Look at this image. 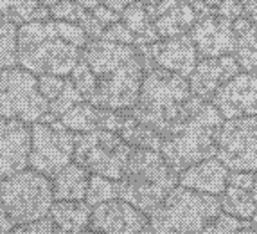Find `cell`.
<instances>
[{"label": "cell", "instance_id": "1", "mask_svg": "<svg viewBox=\"0 0 257 234\" xmlns=\"http://www.w3.org/2000/svg\"><path fill=\"white\" fill-rule=\"evenodd\" d=\"M81 58L97 76V89L88 103L108 110H132L137 105L146 76L139 47L104 38L90 40Z\"/></svg>", "mask_w": 257, "mask_h": 234}, {"label": "cell", "instance_id": "2", "mask_svg": "<svg viewBox=\"0 0 257 234\" xmlns=\"http://www.w3.org/2000/svg\"><path fill=\"white\" fill-rule=\"evenodd\" d=\"M90 42L81 26L54 18L26 22L18 27V63L36 76H70Z\"/></svg>", "mask_w": 257, "mask_h": 234}, {"label": "cell", "instance_id": "3", "mask_svg": "<svg viewBox=\"0 0 257 234\" xmlns=\"http://www.w3.org/2000/svg\"><path fill=\"white\" fill-rule=\"evenodd\" d=\"M225 117L212 103L198 98L180 123L162 135L160 153L180 175L189 166L216 157L218 139Z\"/></svg>", "mask_w": 257, "mask_h": 234}, {"label": "cell", "instance_id": "4", "mask_svg": "<svg viewBox=\"0 0 257 234\" xmlns=\"http://www.w3.org/2000/svg\"><path fill=\"white\" fill-rule=\"evenodd\" d=\"M196 99L191 92L189 77L151 65L146 68L137 105L130 112L135 119L166 135L184 119Z\"/></svg>", "mask_w": 257, "mask_h": 234}, {"label": "cell", "instance_id": "5", "mask_svg": "<svg viewBox=\"0 0 257 234\" xmlns=\"http://www.w3.org/2000/svg\"><path fill=\"white\" fill-rule=\"evenodd\" d=\"M178 184V173L157 149L133 148L122 179L119 198L133 204L150 216Z\"/></svg>", "mask_w": 257, "mask_h": 234}, {"label": "cell", "instance_id": "6", "mask_svg": "<svg viewBox=\"0 0 257 234\" xmlns=\"http://www.w3.org/2000/svg\"><path fill=\"white\" fill-rule=\"evenodd\" d=\"M219 213V196L178 184L150 214V223L153 234H200Z\"/></svg>", "mask_w": 257, "mask_h": 234}, {"label": "cell", "instance_id": "7", "mask_svg": "<svg viewBox=\"0 0 257 234\" xmlns=\"http://www.w3.org/2000/svg\"><path fill=\"white\" fill-rule=\"evenodd\" d=\"M0 200L17 227L35 223L51 213L54 204L52 180L27 168L0 182Z\"/></svg>", "mask_w": 257, "mask_h": 234}, {"label": "cell", "instance_id": "8", "mask_svg": "<svg viewBox=\"0 0 257 234\" xmlns=\"http://www.w3.org/2000/svg\"><path fill=\"white\" fill-rule=\"evenodd\" d=\"M132 146L119 133L110 130L77 133L74 161L92 175H101L111 180H120L132 155Z\"/></svg>", "mask_w": 257, "mask_h": 234}, {"label": "cell", "instance_id": "9", "mask_svg": "<svg viewBox=\"0 0 257 234\" xmlns=\"http://www.w3.org/2000/svg\"><path fill=\"white\" fill-rule=\"evenodd\" d=\"M49 112V101L38 87V76L24 67L0 70V117L36 123Z\"/></svg>", "mask_w": 257, "mask_h": 234}, {"label": "cell", "instance_id": "10", "mask_svg": "<svg viewBox=\"0 0 257 234\" xmlns=\"http://www.w3.org/2000/svg\"><path fill=\"white\" fill-rule=\"evenodd\" d=\"M33 128L29 168L52 179L58 171L74 161L76 151V132L69 130L60 119L43 123L36 121Z\"/></svg>", "mask_w": 257, "mask_h": 234}, {"label": "cell", "instance_id": "11", "mask_svg": "<svg viewBox=\"0 0 257 234\" xmlns=\"http://www.w3.org/2000/svg\"><path fill=\"white\" fill-rule=\"evenodd\" d=\"M216 157L230 171H257V115L225 119Z\"/></svg>", "mask_w": 257, "mask_h": 234}, {"label": "cell", "instance_id": "12", "mask_svg": "<svg viewBox=\"0 0 257 234\" xmlns=\"http://www.w3.org/2000/svg\"><path fill=\"white\" fill-rule=\"evenodd\" d=\"M88 229L103 234H153L150 216L124 198L95 205Z\"/></svg>", "mask_w": 257, "mask_h": 234}, {"label": "cell", "instance_id": "13", "mask_svg": "<svg viewBox=\"0 0 257 234\" xmlns=\"http://www.w3.org/2000/svg\"><path fill=\"white\" fill-rule=\"evenodd\" d=\"M139 51L144 58L146 68L157 65L184 77L193 74L200 58L196 45L189 34H180L175 38H160L151 45L139 47Z\"/></svg>", "mask_w": 257, "mask_h": 234}, {"label": "cell", "instance_id": "14", "mask_svg": "<svg viewBox=\"0 0 257 234\" xmlns=\"http://www.w3.org/2000/svg\"><path fill=\"white\" fill-rule=\"evenodd\" d=\"M31 142L29 123L0 117V182L29 168Z\"/></svg>", "mask_w": 257, "mask_h": 234}, {"label": "cell", "instance_id": "15", "mask_svg": "<svg viewBox=\"0 0 257 234\" xmlns=\"http://www.w3.org/2000/svg\"><path fill=\"white\" fill-rule=\"evenodd\" d=\"M210 103L225 119L257 115V76L239 72L216 90Z\"/></svg>", "mask_w": 257, "mask_h": 234}, {"label": "cell", "instance_id": "16", "mask_svg": "<svg viewBox=\"0 0 257 234\" xmlns=\"http://www.w3.org/2000/svg\"><path fill=\"white\" fill-rule=\"evenodd\" d=\"M200 58H219L236 52L237 36L234 24L218 13L203 17L189 31Z\"/></svg>", "mask_w": 257, "mask_h": 234}, {"label": "cell", "instance_id": "17", "mask_svg": "<svg viewBox=\"0 0 257 234\" xmlns=\"http://www.w3.org/2000/svg\"><path fill=\"white\" fill-rule=\"evenodd\" d=\"M239 61L236 54L219 56V58H202L198 61L196 68L189 76L191 92L196 98L209 101L216 94V90L241 72Z\"/></svg>", "mask_w": 257, "mask_h": 234}, {"label": "cell", "instance_id": "18", "mask_svg": "<svg viewBox=\"0 0 257 234\" xmlns=\"http://www.w3.org/2000/svg\"><path fill=\"white\" fill-rule=\"evenodd\" d=\"M228 171L230 170L218 157H210L182 171L178 175V184L194 191L221 196L228 186Z\"/></svg>", "mask_w": 257, "mask_h": 234}, {"label": "cell", "instance_id": "19", "mask_svg": "<svg viewBox=\"0 0 257 234\" xmlns=\"http://www.w3.org/2000/svg\"><path fill=\"white\" fill-rule=\"evenodd\" d=\"M92 173L88 170L72 161L61 171L52 177V191L54 202L60 200H85Z\"/></svg>", "mask_w": 257, "mask_h": 234}, {"label": "cell", "instance_id": "20", "mask_svg": "<svg viewBox=\"0 0 257 234\" xmlns=\"http://www.w3.org/2000/svg\"><path fill=\"white\" fill-rule=\"evenodd\" d=\"M92 211L86 200H60L52 204L49 216L65 234H81L90 227Z\"/></svg>", "mask_w": 257, "mask_h": 234}, {"label": "cell", "instance_id": "21", "mask_svg": "<svg viewBox=\"0 0 257 234\" xmlns=\"http://www.w3.org/2000/svg\"><path fill=\"white\" fill-rule=\"evenodd\" d=\"M198 20L200 15L194 6L178 4L155 20V29L160 38H175L180 34H187V31L193 29Z\"/></svg>", "mask_w": 257, "mask_h": 234}, {"label": "cell", "instance_id": "22", "mask_svg": "<svg viewBox=\"0 0 257 234\" xmlns=\"http://www.w3.org/2000/svg\"><path fill=\"white\" fill-rule=\"evenodd\" d=\"M237 36L236 58L244 72H253L257 68V24L248 18H237L232 22Z\"/></svg>", "mask_w": 257, "mask_h": 234}, {"label": "cell", "instance_id": "23", "mask_svg": "<svg viewBox=\"0 0 257 234\" xmlns=\"http://www.w3.org/2000/svg\"><path fill=\"white\" fill-rule=\"evenodd\" d=\"M219 200H221L223 213L241 218V220H250L257 211V204L253 200L252 193L248 189L234 186V184H228L227 189L221 193Z\"/></svg>", "mask_w": 257, "mask_h": 234}, {"label": "cell", "instance_id": "24", "mask_svg": "<svg viewBox=\"0 0 257 234\" xmlns=\"http://www.w3.org/2000/svg\"><path fill=\"white\" fill-rule=\"evenodd\" d=\"M119 135L132 148H146V149H157V151H160V146H162V135L157 130H153L151 126L135 119L132 115V112L128 114V119H126Z\"/></svg>", "mask_w": 257, "mask_h": 234}, {"label": "cell", "instance_id": "25", "mask_svg": "<svg viewBox=\"0 0 257 234\" xmlns=\"http://www.w3.org/2000/svg\"><path fill=\"white\" fill-rule=\"evenodd\" d=\"M60 121L76 133L94 132L99 128V107L88 101H81L70 108Z\"/></svg>", "mask_w": 257, "mask_h": 234}, {"label": "cell", "instance_id": "26", "mask_svg": "<svg viewBox=\"0 0 257 234\" xmlns=\"http://www.w3.org/2000/svg\"><path fill=\"white\" fill-rule=\"evenodd\" d=\"M18 27L13 22L0 24V70L18 67Z\"/></svg>", "mask_w": 257, "mask_h": 234}, {"label": "cell", "instance_id": "27", "mask_svg": "<svg viewBox=\"0 0 257 234\" xmlns=\"http://www.w3.org/2000/svg\"><path fill=\"white\" fill-rule=\"evenodd\" d=\"M81 101H85V98H83L81 92L76 89V85H74L72 80H70V76H69L65 89L61 90V94L58 96V98L52 99V101L49 103V112L43 115L40 121H43V123H51V121L61 119L70 108L76 107L77 103H81Z\"/></svg>", "mask_w": 257, "mask_h": 234}, {"label": "cell", "instance_id": "28", "mask_svg": "<svg viewBox=\"0 0 257 234\" xmlns=\"http://www.w3.org/2000/svg\"><path fill=\"white\" fill-rule=\"evenodd\" d=\"M200 234H257L252 221L219 213Z\"/></svg>", "mask_w": 257, "mask_h": 234}, {"label": "cell", "instance_id": "29", "mask_svg": "<svg viewBox=\"0 0 257 234\" xmlns=\"http://www.w3.org/2000/svg\"><path fill=\"white\" fill-rule=\"evenodd\" d=\"M113 198H119V180L106 179V177H101V175H92L85 200L92 207H95V205L113 200Z\"/></svg>", "mask_w": 257, "mask_h": 234}, {"label": "cell", "instance_id": "30", "mask_svg": "<svg viewBox=\"0 0 257 234\" xmlns=\"http://www.w3.org/2000/svg\"><path fill=\"white\" fill-rule=\"evenodd\" d=\"M120 22H122L132 33L137 34V38L142 36V34L153 26V20H151V17H150L148 6L144 4L142 0L130 4L128 8L120 13Z\"/></svg>", "mask_w": 257, "mask_h": 234}, {"label": "cell", "instance_id": "31", "mask_svg": "<svg viewBox=\"0 0 257 234\" xmlns=\"http://www.w3.org/2000/svg\"><path fill=\"white\" fill-rule=\"evenodd\" d=\"M70 80L76 85V89L81 92L85 101H90L92 96L95 94V89H97V76H95L94 70L88 67V63L83 58L74 67L72 72H70Z\"/></svg>", "mask_w": 257, "mask_h": 234}, {"label": "cell", "instance_id": "32", "mask_svg": "<svg viewBox=\"0 0 257 234\" xmlns=\"http://www.w3.org/2000/svg\"><path fill=\"white\" fill-rule=\"evenodd\" d=\"M88 9L79 6L76 0H61L60 4H56L51 8V18L61 22H72V24H81L83 17Z\"/></svg>", "mask_w": 257, "mask_h": 234}, {"label": "cell", "instance_id": "33", "mask_svg": "<svg viewBox=\"0 0 257 234\" xmlns=\"http://www.w3.org/2000/svg\"><path fill=\"white\" fill-rule=\"evenodd\" d=\"M67 80H69V76L65 77V76H54V74H42V76H38L40 92L43 94V98L51 103L52 99L58 98L61 94V90L65 89Z\"/></svg>", "mask_w": 257, "mask_h": 234}, {"label": "cell", "instance_id": "34", "mask_svg": "<svg viewBox=\"0 0 257 234\" xmlns=\"http://www.w3.org/2000/svg\"><path fill=\"white\" fill-rule=\"evenodd\" d=\"M103 38L108 42H115V43H126V45H135L137 47V34L132 33L128 27L122 24V22H115L111 24L110 27L104 29Z\"/></svg>", "mask_w": 257, "mask_h": 234}, {"label": "cell", "instance_id": "35", "mask_svg": "<svg viewBox=\"0 0 257 234\" xmlns=\"http://www.w3.org/2000/svg\"><path fill=\"white\" fill-rule=\"evenodd\" d=\"M11 234H65L60 227L52 221L51 216L38 220L35 223H27V225H18L11 230Z\"/></svg>", "mask_w": 257, "mask_h": 234}, {"label": "cell", "instance_id": "36", "mask_svg": "<svg viewBox=\"0 0 257 234\" xmlns=\"http://www.w3.org/2000/svg\"><path fill=\"white\" fill-rule=\"evenodd\" d=\"M216 13L221 15V17H225L227 20H230V22L244 17L241 0H221V4L216 8Z\"/></svg>", "mask_w": 257, "mask_h": 234}, {"label": "cell", "instance_id": "37", "mask_svg": "<svg viewBox=\"0 0 257 234\" xmlns=\"http://www.w3.org/2000/svg\"><path fill=\"white\" fill-rule=\"evenodd\" d=\"M92 13L95 15V18H97V20L101 22L104 27H110L111 24H115V22L120 20V13H117V11H113L111 8H108L106 4L95 8Z\"/></svg>", "mask_w": 257, "mask_h": 234}, {"label": "cell", "instance_id": "38", "mask_svg": "<svg viewBox=\"0 0 257 234\" xmlns=\"http://www.w3.org/2000/svg\"><path fill=\"white\" fill-rule=\"evenodd\" d=\"M13 22L15 24V2L13 0H0V24Z\"/></svg>", "mask_w": 257, "mask_h": 234}, {"label": "cell", "instance_id": "39", "mask_svg": "<svg viewBox=\"0 0 257 234\" xmlns=\"http://www.w3.org/2000/svg\"><path fill=\"white\" fill-rule=\"evenodd\" d=\"M15 223L11 221V218L8 216V213H6L4 209V204H2V200H0V234H11V230L15 229Z\"/></svg>", "mask_w": 257, "mask_h": 234}, {"label": "cell", "instance_id": "40", "mask_svg": "<svg viewBox=\"0 0 257 234\" xmlns=\"http://www.w3.org/2000/svg\"><path fill=\"white\" fill-rule=\"evenodd\" d=\"M241 6H243L244 18L257 24V0H241Z\"/></svg>", "mask_w": 257, "mask_h": 234}, {"label": "cell", "instance_id": "41", "mask_svg": "<svg viewBox=\"0 0 257 234\" xmlns=\"http://www.w3.org/2000/svg\"><path fill=\"white\" fill-rule=\"evenodd\" d=\"M133 2H139V0H106V6L113 9V11H117V13H122Z\"/></svg>", "mask_w": 257, "mask_h": 234}, {"label": "cell", "instance_id": "42", "mask_svg": "<svg viewBox=\"0 0 257 234\" xmlns=\"http://www.w3.org/2000/svg\"><path fill=\"white\" fill-rule=\"evenodd\" d=\"M77 4L83 6L85 9H88V11H94L95 8H99V6L106 4V0H76Z\"/></svg>", "mask_w": 257, "mask_h": 234}, {"label": "cell", "instance_id": "43", "mask_svg": "<svg viewBox=\"0 0 257 234\" xmlns=\"http://www.w3.org/2000/svg\"><path fill=\"white\" fill-rule=\"evenodd\" d=\"M180 4H187V6H198L200 2H203V0H178Z\"/></svg>", "mask_w": 257, "mask_h": 234}, {"label": "cell", "instance_id": "44", "mask_svg": "<svg viewBox=\"0 0 257 234\" xmlns=\"http://www.w3.org/2000/svg\"><path fill=\"white\" fill-rule=\"evenodd\" d=\"M252 196H253V200H255V204H257V175H255V182H253V186H252Z\"/></svg>", "mask_w": 257, "mask_h": 234}, {"label": "cell", "instance_id": "45", "mask_svg": "<svg viewBox=\"0 0 257 234\" xmlns=\"http://www.w3.org/2000/svg\"><path fill=\"white\" fill-rule=\"evenodd\" d=\"M203 2H207L210 8H218V6L221 4V0H203Z\"/></svg>", "mask_w": 257, "mask_h": 234}, {"label": "cell", "instance_id": "46", "mask_svg": "<svg viewBox=\"0 0 257 234\" xmlns=\"http://www.w3.org/2000/svg\"><path fill=\"white\" fill-rule=\"evenodd\" d=\"M250 221H252V225H253V229L257 230V211H255V214H253L252 218H250Z\"/></svg>", "mask_w": 257, "mask_h": 234}, {"label": "cell", "instance_id": "47", "mask_svg": "<svg viewBox=\"0 0 257 234\" xmlns=\"http://www.w3.org/2000/svg\"><path fill=\"white\" fill-rule=\"evenodd\" d=\"M142 2H144L146 6H155V4H159L160 0H142Z\"/></svg>", "mask_w": 257, "mask_h": 234}, {"label": "cell", "instance_id": "48", "mask_svg": "<svg viewBox=\"0 0 257 234\" xmlns=\"http://www.w3.org/2000/svg\"><path fill=\"white\" fill-rule=\"evenodd\" d=\"M81 234H103V232H97V230H92V229H86V230H83Z\"/></svg>", "mask_w": 257, "mask_h": 234}, {"label": "cell", "instance_id": "49", "mask_svg": "<svg viewBox=\"0 0 257 234\" xmlns=\"http://www.w3.org/2000/svg\"><path fill=\"white\" fill-rule=\"evenodd\" d=\"M253 74H255V76H257V68H255V70H253Z\"/></svg>", "mask_w": 257, "mask_h": 234}]
</instances>
